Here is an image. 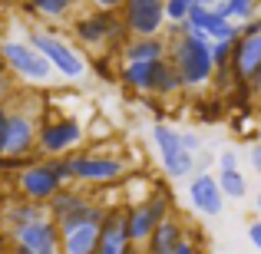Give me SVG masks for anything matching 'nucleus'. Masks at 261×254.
Instances as JSON below:
<instances>
[{
    "mask_svg": "<svg viewBox=\"0 0 261 254\" xmlns=\"http://www.w3.org/2000/svg\"><path fill=\"white\" fill-rule=\"evenodd\" d=\"M169 53L166 60L175 66V73L182 76L185 93H198V89L212 86L215 79V63H212V43L202 33H182V37L166 40Z\"/></svg>",
    "mask_w": 261,
    "mask_h": 254,
    "instance_id": "1",
    "label": "nucleus"
},
{
    "mask_svg": "<svg viewBox=\"0 0 261 254\" xmlns=\"http://www.w3.org/2000/svg\"><path fill=\"white\" fill-rule=\"evenodd\" d=\"M63 185H73L66 159H30L13 175V191H17V198L33 202V205H46Z\"/></svg>",
    "mask_w": 261,
    "mask_h": 254,
    "instance_id": "2",
    "label": "nucleus"
},
{
    "mask_svg": "<svg viewBox=\"0 0 261 254\" xmlns=\"http://www.w3.org/2000/svg\"><path fill=\"white\" fill-rule=\"evenodd\" d=\"M102 218H106V205H99L96 198H86L73 215L57 221L60 254H96L99 251Z\"/></svg>",
    "mask_w": 261,
    "mask_h": 254,
    "instance_id": "3",
    "label": "nucleus"
},
{
    "mask_svg": "<svg viewBox=\"0 0 261 254\" xmlns=\"http://www.w3.org/2000/svg\"><path fill=\"white\" fill-rule=\"evenodd\" d=\"M66 168H70L73 185H89V188H106V185H119L129 172V162L122 155H102V152H70L63 155Z\"/></svg>",
    "mask_w": 261,
    "mask_h": 254,
    "instance_id": "4",
    "label": "nucleus"
},
{
    "mask_svg": "<svg viewBox=\"0 0 261 254\" xmlns=\"http://www.w3.org/2000/svg\"><path fill=\"white\" fill-rule=\"evenodd\" d=\"M37 132L40 119L33 112H27L23 106H7V122L0 132V159L7 162H30V155L37 152Z\"/></svg>",
    "mask_w": 261,
    "mask_h": 254,
    "instance_id": "5",
    "label": "nucleus"
},
{
    "mask_svg": "<svg viewBox=\"0 0 261 254\" xmlns=\"http://www.w3.org/2000/svg\"><path fill=\"white\" fill-rule=\"evenodd\" d=\"M86 139V129L73 116H46L40 119L37 132V159H63V155L76 152V146Z\"/></svg>",
    "mask_w": 261,
    "mask_h": 254,
    "instance_id": "6",
    "label": "nucleus"
},
{
    "mask_svg": "<svg viewBox=\"0 0 261 254\" xmlns=\"http://www.w3.org/2000/svg\"><path fill=\"white\" fill-rule=\"evenodd\" d=\"M169 215H172V202H169V195L162 188H155V191H149L146 198L126 205V228H129L133 248H146L149 235H152Z\"/></svg>",
    "mask_w": 261,
    "mask_h": 254,
    "instance_id": "7",
    "label": "nucleus"
},
{
    "mask_svg": "<svg viewBox=\"0 0 261 254\" xmlns=\"http://www.w3.org/2000/svg\"><path fill=\"white\" fill-rule=\"evenodd\" d=\"M27 43H30L33 50L43 53V60L53 66V73H57V76L80 79L86 73L83 53H80L73 43H66L60 33H53V30H30V33H27Z\"/></svg>",
    "mask_w": 261,
    "mask_h": 254,
    "instance_id": "8",
    "label": "nucleus"
},
{
    "mask_svg": "<svg viewBox=\"0 0 261 254\" xmlns=\"http://www.w3.org/2000/svg\"><path fill=\"white\" fill-rule=\"evenodd\" d=\"M73 37L80 40L83 46H109V53H119L129 40V30L122 23L119 13H86L73 23Z\"/></svg>",
    "mask_w": 261,
    "mask_h": 254,
    "instance_id": "9",
    "label": "nucleus"
},
{
    "mask_svg": "<svg viewBox=\"0 0 261 254\" xmlns=\"http://www.w3.org/2000/svg\"><path fill=\"white\" fill-rule=\"evenodd\" d=\"M0 60L23 83H50L53 79V66L27 40H0Z\"/></svg>",
    "mask_w": 261,
    "mask_h": 254,
    "instance_id": "10",
    "label": "nucleus"
},
{
    "mask_svg": "<svg viewBox=\"0 0 261 254\" xmlns=\"http://www.w3.org/2000/svg\"><path fill=\"white\" fill-rule=\"evenodd\" d=\"M129 37H162L166 30V0H126L119 10Z\"/></svg>",
    "mask_w": 261,
    "mask_h": 254,
    "instance_id": "11",
    "label": "nucleus"
},
{
    "mask_svg": "<svg viewBox=\"0 0 261 254\" xmlns=\"http://www.w3.org/2000/svg\"><path fill=\"white\" fill-rule=\"evenodd\" d=\"M0 241L10 244V248H23L30 254H60V235L50 218L37 224H27V228H17V231H7Z\"/></svg>",
    "mask_w": 261,
    "mask_h": 254,
    "instance_id": "12",
    "label": "nucleus"
},
{
    "mask_svg": "<svg viewBox=\"0 0 261 254\" xmlns=\"http://www.w3.org/2000/svg\"><path fill=\"white\" fill-rule=\"evenodd\" d=\"M231 76H235V86H251L261 76V33L258 37H238L235 40Z\"/></svg>",
    "mask_w": 261,
    "mask_h": 254,
    "instance_id": "13",
    "label": "nucleus"
},
{
    "mask_svg": "<svg viewBox=\"0 0 261 254\" xmlns=\"http://www.w3.org/2000/svg\"><path fill=\"white\" fill-rule=\"evenodd\" d=\"M189 202L195 211H202V215H222L225 208V195L222 188H218V178L212 175V172H195L189 182Z\"/></svg>",
    "mask_w": 261,
    "mask_h": 254,
    "instance_id": "14",
    "label": "nucleus"
},
{
    "mask_svg": "<svg viewBox=\"0 0 261 254\" xmlns=\"http://www.w3.org/2000/svg\"><path fill=\"white\" fill-rule=\"evenodd\" d=\"M162 70H166V60H159V63H122V70L116 73V76H119V83L126 89H133V93H149L152 96Z\"/></svg>",
    "mask_w": 261,
    "mask_h": 254,
    "instance_id": "15",
    "label": "nucleus"
},
{
    "mask_svg": "<svg viewBox=\"0 0 261 254\" xmlns=\"http://www.w3.org/2000/svg\"><path fill=\"white\" fill-rule=\"evenodd\" d=\"M46 205H33V202H23V198L13 195L10 202L4 205L0 211V224H4V235L7 231H17V228H27V224H37V221H46Z\"/></svg>",
    "mask_w": 261,
    "mask_h": 254,
    "instance_id": "16",
    "label": "nucleus"
},
{
    "mask_svg": "<svg viewBox=\"0 0 261 254\" xmlns=\"http://www.w3.org/2000/svg\"><path fill=\"white\" fill-rule=\"evenodd\" d=\"M185 235H189L185 221L178 215H169L166 221L149 235V241H146V248H142V251H146V254H172L178 244L185 241Z\"/></svg>",
    "mask_w": 261,
    "mask_h": 254,
    "instance_id": "17",
    "label": "nucleus"
},
{
    "mask_svg": "<svg viewBox=\"0 0 261 254\" xmlns=\"http://www.w3.org/2000/svg\"><path fill=\"white\" fill-rule=\"evenodd\" d=\"M119 53L126 63H159V60H166L169 43L166 37H129Z\"/></svg>",
    "mask_w": 261,
    "mask_h": 254,
    "instance_id": "18",
    "label": "nucleus"
},
{
    "mask_svg": "<svg viewBox=\"0 0 261 254\" xmlns=\"http://www.w3.org/2000/svg\"><path fill=\"white\" fill-rule=\"evenodd\" d=\"M86 198H89V195L80 188V185H63V188H60L57 195L46 202V215H50V221L57 224V221H63L66 215H73V211H76L80 205L86 202Z\"/></svg>",
    "mask_w": 261,
    "mask_h": 254,
    "instance_id": "19",
    "label": "nucleus"
},
{
    "mask_svg": "<svg viewBox=\"0 0 261 254\" xmlns=\"http://www.w3.org/2000/svg\"><path fill=\"white\" fill-rule=\"evenodd\" d=\"M23 7L37 17L46 20H66L73 10H76V0H23Z\"/></svg>",
    "mask_w": 261,
    "mask_h": 254,
    "instance_id": "20",
    "label": "nucleus"
},
{
    "mask_svg": "<svg viewBox=\"0 0 261 254\" xmlns=\"http://www.w3.org/2000/svg\"><path fill=\"white\" fill-rule=\"evenodd\" d=\"M152 142L159 149V159H169V155L182 152V142H178V129L166 126V122H155L152 126Z\"/></svg>",
    "mask_w": 261,
    "mask_h": 254,
    "instance_id": "21",
    "label": "nucleus"
},
{
    "mask_svg": "<svg viewBox=\"0 0 261 254\" xmlns=\"http://www.w3.org/2000/svg\"><path fill=\"white\" fill-rule=\"evenodd\" d=\"M215 13H222L225 20H231V23H248V20H255V13H258V7H255V0H228L225 7H218Z\"/></svg>",
    "mask_w": 261,
    "mask_h": 254,
    "instance_id": "22",
    "label": "nucleus"
},
{
    "mask_svg": "<svg viewBox=\"0 0 261 254\" xmlns=\"http://www.w3.org/2000/svg\"><path fill=\"white\" fill-rule=\"evenodd\" d=\"M185 86H182V76L175 73V66L166 60V70H162L159 83H155V93L152 96H162V99H172V96H182Z\"/></svg>",
    "mask_w": 261,
    "mask_h": 254,
    "instance_id": "23",
    "label": "nucleus"
},
{
    "mask_svg": "<svg viewBox=\"0 0 261 254\" xmlns=\"http://www.w3.org/2000/svg\"><path fill=\"white\" fill-rule=\"evenodd\" d=\"M218 188H222V195L225 198H245L248 195V182H245V175L242 172H218Z\"/></svg>",
    "mask_w": 261,
    "mask_h": 254,
    "instance_id": "24",
    "label": "nucleus"
},
{
    "mask_svg": "<svg viewBox=\"0 0 261 254\" xmlns=\"http://www.w3.org/2000/svg\"><path fill=\"white\" fill-rule=\"evenodd\" d=\"M195 0H166V23H185Z\"/></svg>",
    "mask_w": 261,
    "mask_h": 254,
    "instance_id": "25",
    "label": "nucleus"
},
{
    "mask_svg": "<svg viewBox=\"0 0 261 254\" xmlns=\"http://www.w3.org/2000/svg\"><path fill=\"white\" fill-rule=\"evenodd\" d=\"M231 50H235L231 40H218V43H212V63H215V70L231 66Z\"/></svg>",
    "mask_w": 261,
    "mask_h": 254,
    "instance_id": "26",
    "label": "nucleus"
},
{
    "mask_svg": "<svg viewBox=\"0 0 261 254\" xmlns=\"http://www.w3.org/2000/svg\"><path fill=\"white\" fill-rule=\"evenodd\" d=\"M10 99H13V73L0 60V106H10Z\"/></svg>",
    "mask_w": 261,
    "mask_h": 254,
    "instance_id": "27",
    "label": "nucleus"
},
{
    "mask_svg": "<svg viewBox=\"0 0 261 254\" xmlns=\"http://www.w3.org/2000/svg\"><path fill=\"white\" fill-rule=\"evenodd\" d=\"M172 254H205V241H198V231H189L185 241L178 244Z\"/></svg>",
    "mask_w": 261,
    "mask_h": 254,
    "instance_id": "28",
    "label": "nucleus"
},
{
    "mask_svg": "<svg viewBox=\"0 0 261 254\" xmlns=\"http://www.w3.org/2000/svg\"><path fill=\"white\" fill-rule=\"evenodd\" d=\"M178 142H182V149L189 155H198V152H202V139H198V132H192V129L178 132Z\"/></svg>",
    "mask_w": 261,
    "mask_h": 254,
    "instance_id": "29",
    "label": "nucleus"
},
{
    "mask_svg": "<svg viewBox=\"0 0 261 254\" xmlns=\"http://www.w3.org/2000/svg\"><path fill=\"white\" fill-rule=\"evenodd\" d=\"M235 168H238V152L225 149V152L218 155V172H235Z\"/></svg>",
    "mask_w": 261,
    "mask_h": 254,
    "instance_id": "30",
    "label": "nucleus"
},
{
    "mask_svg": "<svg viewBox=\"0 0 261 254\" xmlns=\"http://www.w3.org/2000/svg\"><path fill=\"white\" fill-rule=\"evenodd\" d=\"M89 4H93V10H99V13H119L126 0H89Z\"/></svg>",
    "mask_w": 261,
    "mask_h": 254,
    "instance_id": "31",
    "label": "nucleus"
},
{
    "mask_svg": "<svg viewBox=\"0 0 261 254\" xmlns=\"http://www.w3.org/2000/svg\"><path fill=\"white\" fill-rule=\"evenodd\" d=\"M96 73H99V79H116V73H113V66L106 63V57L96 60Z\"/></svg>",
    "mask_w": 261,
    "mask_h": 254,
    "instance_id": "32",
    "label": "nucleus"
},
{
    "mask_svg": "<svg viewBox=\"0 0 261 254\" xmlns=\"http://www.w3.org/2000/svg\"><path fill=\"white\" fill-rule=\"evenodd\" d=\"M195 112L202 116V119H218V116H222V106H218V99H215V106H198Z\"/></svg>",
    "mask_w": 261,
    "mask_h": 254,
    "instance_id": "33",
    "label": "nucleus"
},
{
    "mask_svg": "<svg viewBox=\"0 0 261 254\" xmlns=\"http://www.w3.org/2000/svg\"><path fill=\"white\" fill-rule=\"evenodd\" d=\"M248 241L261 251V221H251V224H248Z\"/></svg>",
    "mask_w": 261,
    "mask_h": 254,
    "instance_id": "34",
    "label": "nucleus"
},
{
    "mask_svg": "<svg viewBox=\"0 0 261 254\" xmlns=\"http://www.w3.org/2000/svg\"><path fill=\"white\" fill-rule=\"evenodd\" d=\"M248 162H251V168H255L258 175H261V142H255V146H251V152H248Z\"/></svg>",
    "mask_w": 261,
    "mask_h": 254,
    "instance_id": "35",
    "label": "nucleus"
},
{
    "mask_svg": "<svg viewBox=\"0 0 261 254\" xmlns=\"http://www.w3.org/2000/svg\"><path fill=\"white\" fill-rule=\"evenodd\" d=\"M212 159H215L212 152H198V155H195V172H205V168L212 165Z\"/></svg>",
    "mask_w": 261,
    "mask_h": 254,
    "instance_id": "36",
    "label": "nucleus"
},
{
    "mask_svg": "<svg viewBox=\"0 0 261 254\" xmlns=\"http://www.w3.org/2000/svg\"><path fill=\"white\" fill-rule=\"evenodd\" d=\"M228 0H195V7H205V10H218V7H225Z\"/></svg>",
    "mask_w": 261,
    "mask_h": 254,
    "instance_id": "37",
    "label": "nucleus"
},
{
    "mask_svg": "<svg viewBox=\"0 0 261 254\" xmlns=\"http://www.w3.org/2000/svg\"><path fill=\"white\" fill-rule=\"evenodd\" d=\"M4 122H7V106H0V132H4Z\"/></svg>",
    "mask_w": 261,
    "mask_h": 254,
    "instance_id": "38",
    "label": "nucleus"
},
{
    "mask_svg": "<svg viewBox=\"0 0 261 254\" xmlns=\"http://www.w3.org/2000/svg\"><path fill=\"white\" fill-rule=\"evenodd\" d=\"M251 93H261V76L255 79V83H251Z\"/></svg>",
    "mask_w": 261,
    "mask_h": 254,
    "instance_id": "39",
    "label": "nucleus"
},
{
    "mask_svg": "<svg viewBox=\"0 0 261 254\" xmlns=\"http://www.w3.org/2000/svg\"><path fill=\"white\" fill-rule=\"evenodd\" d=\"M0 254H10V251H7V244H4V241H0Z\"/></svg>",
    "mask_w": 261,
    "mask_h": 254,
    "instance_id": "40",
    "label": "nucleus"
},
{
    "mask_svg": "<svg viewBox=\"0 0 261 254\" xmlns=\"http://www.w3.org/2000/svg\"><path fill=\"white\" fill-rule=\"evenodd\" d=\"M255 205H258V211H261V191H258V198H255Z\"/></svg>",
    "mask_w": 261,
    "mask_h": 254,
    "instance_id": "41",
    "label": "nucleus"
},
{
    "mask_svg": "<svg viewBox=\"0 0 261 254\" xmlns=\"http://www.w3.org/2000/svg\"><path fill=\"white\" fill-rule=\"evenodd\" d=\"M255 7H258V10H261V0H255Z\"/></svg>",
    "mask_w": 261,
    "mask_h": 254,
    "instance_id": "42",
    "label": "nucleus"
},
{
    "mask_svg": "<svg viewBox=\"0 0 261 254\" xmlns=\"http://www.w3.org/2000/svg\"><path fill=\"white\" fill-rule=\"evenodd\" d=\"M0 23H4V17H0Z\"/></svg>",
    "mask_w": 261,
    "mask_h": 254,
    "instance_id": "43",
    "label": "nucleus"
}]
</instances>
